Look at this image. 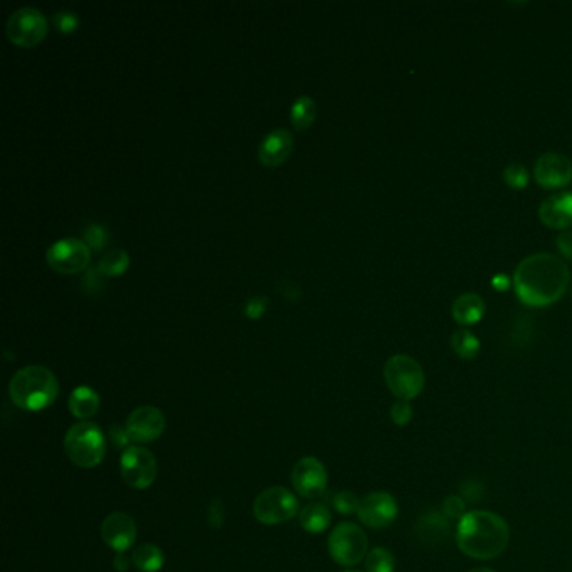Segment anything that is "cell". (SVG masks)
I'll use <instances>...</instances> for the list:
<instances>
[{
	"instance_id": "cell-1",
	"label": "cell",
	"mask_w": 572,
	"mask_h": 572,
	"mask_svg": "<svg viewBox=\"0 0 572 572\" xmlns=\"http://www.w3.org/2000/svg\"><path fill=\"white\" fill-rule=\"evenodd\" d=\"M571 272L557 255L534 254L520 262L514 274V287L522 304L547 307L562 299Z\"/></svg>"
},
{
	"instance_id": "cell-2",
	"label": "cell",
	"mask_w": 572,
	"mask_h": 572,
	"mask_svg": "<svg viewBox=\"0 0 572 572\" xmlns=\"http://www.w3.org/2000/svg\"><path fill=\"white\" fill-rule=\"evenodd\" d=\"M457 546L472 559L489 561L507 549L509 524L495 512L472 510L458 520Z\"/></svg>"
},
{
	"instance_id": "cell-3",
	"label": "cell",
	"mask_w": 572,
	"mask_h": 572,
	"mask_svg": "<svg viewBox=\"0 0 572 572\" xmlns=\"http://www.w3.org/2000/svg\"><path fill=\"white\" fill-rule=\"evenodd\" d=\"M59 395L57 378L46 366L31 364L12 376L9 396L12 403L26 411H41Z\"/></svg>"
},
{
	"instance_id": "cell-4",
	"label": "cell",
	"mask_w": 572,
	"mask_h": 572,
	"mask_svg": "<svg viewBox=\"0 0 572 572\" xmlns=\"http://www.w3.org/2000/svg\"><path fill=\"white\" fill-rule=\"evenodd\" d=\"M64 452L76 467H98L106 457V438L93 421H79L68 430Z\"/></svg>"
},
{
	"instance_id": "cell-5",
	"label": "cell",
	"mask_w": 572,
	"mask_h": 572,
	"mask_svg": "<svg viewBox=\"0 0 572 572\" xmlns=\"http://www.w3.org/2000/svg\"><path fill=\"white\" fill-rule=\"evenodd\" d=\"M386 385L398 398L411 401L425 388V371L415 358L408 354H395L385 364L383 369Z\"/></svg>"
},
{
	"instance_id": "cell-6",
	"label": "cell",
	"mask_w": 572,
	"mask_h": 572,
	"mask_svg": "<svg viewBox=\"0 0 572 572\" xmlns=\"http://www.w3.org/2000/svg\"><path fill=\"white\" fill-rule=\"evenodd\" d=\"M328 549L334 562L348 567L356 566L368 556V536L353 522H341L329 534Z\"/></svg>"
},
{
	"instance_id": "cell-7",
	"label": "cell",
	"mask_w": 572,
	"mask_h": 572,
	"mask_svg": "<svg viewBox=\"0 0 572 572\" xmlns=\"http://www.w3.org/2000/svg\"><path fill=\"white\" fill-rule=\"evenodd\" d=\"M299 500L286 487L262 490L254 500V515L265 525H277L299 514Z\"/></svg>"
},
{
	"instance_id": "cell-8",
	"label": "cell",
	"mask_w": 572,
	"mask_h": 572,
	"mask_svg": "<svg viewBox=\"0 0 572 572\" xmlns=\"http://www.w3.org/2000/svg\"><path fill=\"white\" fill-rule=\"evenodd\" d=\"M121 477L126 484L136 490H145L153 485L158 475L156 458L148 448L130 447L123 450L120 458Z\"/></svg>"
},
{
	"instance_id": "cell-9",
	"label": "cell",
	"mask_w": 572,
	"mask_h": 572,
	"mask_svg": "<svg viewBox=\"0 0 572 572\" xmlns=\"http://www.w3.org/2000/svg\"><path fill=\"white\" fill-rule=\"evenodd\" d=\"M47 19L34 7H22L7 21V37L19 47H34L47 36Z\"/></svg>"
},
{
	"instance_id": "cell-10",
	"label": "cell",
	"mask_w": 572,
	"mask_h": 572,
	"mask_svg": "<svg viewBox=\"0 0 572 572\" xmlns=\"http://www.w3.org/2000/svg\"><path fill=\"white\" fill-rule=\"evenodd\" d=\"M51 269L61 274H78L86 271L91 262V249L79 239H59L54 242L46 254Z\"/></svg>"
},
{
	"instance_id": "cell-11",
	"label": "cell",
	"mask_w": 572,
	"mask_h": 572,
	"mask_svg": "<svg viewBox=\"0 0 572 572\" xmlns=\"http://www.w3.org/2000/svg\"><path fill=\"white\" fill-rule=\"evenodd\" d=\"M167 418L156 406H140L133 410L126 420L128 437L135 443H151L163 435Z\"/></svg>"
},
{
	"instance_id": "cell-12",
	"label": "cell",
	"mask_w": 572,
	"mask_h": 572,
	"mask_svg": "<svg viewBox=\"0 0 572 572\" xmlns=\"http://www.w3.org/2000/svg\"><path fill=\"white\" fill-rule=\"evenodd\" d=\"M292 487L304 499H316L323 495L328 487V472L321 460L304 457L292 468Z\"/></svg>"
},
{
	"instance_id": "cell-13",
	"label": "cell",
	"mask_w": 572,
	"mask_h": 572,
	"mask_svg": "<svg viewBox=\"0 0 572 572\" xmlns=\"http://www.w3.org/2000/svg\"><path fill=\"white\" fill-rule=\"evenodd\" d=\"M358 517L369 529L390 527L398 517V504L388 492H371L359 502Z\"/></svg>"
},
{
	"instance_id": "cell-14",
	"label": "cell",
	"mask_w": 572,
	"mask_h": 572,
	"mask_svg": "<svg viewBox=\"0 0 572 572\" xmlns=\"http://www.w3.org/2000/svg\"><path fill=\"white\" fill-rule=\"evenodd\" d=\"M536 183L544 190L567 187L572 180V161L562 153H544L534 167Z\"/></svg>"
},
{
	"instance_id": "cell-15",
	"label": "cell",
	"mask_w": 572,
	"mask_h": 572,
	"mask_svg": "<svg viewBox=\"0 0 572 572\" xmlns=\"http://www.w3.org/2000/svg\"><path fill=\"white\" fill-rule=\"evenodd\" d=\"M101 536L108 547L125 554L136 541V522L125 512H113L104 519Z\"/></svg>"
},
{
	"instance_id": "cell-16",
	"label": "cell",
	"mask_w": 572,
	"mask_h": 572,
	"mask_svg": "<svg viewBox=\"0 0 572 572\" xmlns=\"http://www.w3.org/2000/svg\"><path fill=\"white\" fill-rule=\"evenodd\" d=\"M539 219L552 230H569L572 227V193L559 192L546 198L539 207Z\"/></svg>"
},
{
	"instance_id": "cell-17",
	"label": "cell",
	"mask_w": 572,
	"mask_h": 572,
	"mask_svg": "<svg viewBox=\"0 0 572 572\" xmlns=\"http://www.w3.org/2000/svg\"><path fill=\"white\" fill-rule=\"evenodd\" d=\"M294 138L286 128H277L262 140L259 161L264 167H279L292 153Z\"/></svg>"
},
{
	"instance_id": "cell-18",
	"label": "cell",
	"mask_w": 572,
	"mask_h": 572,
	"mask_svg": "<svg viewBox=\"0 0 572 572\" xmlns=\"http://www.w3.org/2000/svg\"><path fill=\"white\" fill-rule=\"evenodd\" d=\"M452 316L460 326L479 324L485 316V301L473 292L462 294L452 304Z\"/></svg>"
},
{
	"instance_id": "cell-19",
	"label": "cell",
	"mask_w": 572,
	"mask_h": 572,
	"mask_svg": "<svg viewBox=\"0 0 572 572\" xmlns=\"http://www.w3.org/2000/svg\"><path fill=\"white\" fill-rule=\"evenodd\" d=\"M69 411L79 420H88L99 410V396L89 386H78L69 396Z\"/></svg>"
},
{
	"instance_id": "cell-20",
	"label": "cell",
	"mask_w": 572,
	"mask_h": 572,
	"mask_svg": "<svg viewBox=\"0 0 572 572\" xmlns=\"http://www.w3.org/2000/svg\"><path fill=\"white\" fill-rule=\"evenodd\" d=\"M299 522H301L304 531L309 532V534H321V532L329 529V525L333 522V515H331V510L328 509L324 504L314 502V504H307L304 509H301Z\"/></svg>"
},
{
	"instance_id": "cell-21",
	"label": "cell",
	"mask_w": 572,
	"mask_h": 572,
	"mask_svg": "<svg viewBox=\"0 0 572 572\" xmlns=\"http://www.w3.org/2000/svg\"><path fill=\"white\" fill-rule=\"evenodd\" d=\"M131 561L140 572H158L165 564V554L155 544L146 542L136 547Z\"/></svg>"
},
{
	"instance_id": "cell-22",
	"label": "cell",
	"mask_w": 572,
	"mask_h": 572,
	"mask_svg": "<svg viewBox=\"0 0 572 572\" xmlns=\"http://www.w3.org/2000/svg\"><path fill=\"white\" fill-rule=\"evenodd\" d=\"M317 115V106L311 96L297 98L291 108V123L297 131H306L311 128Z\"/></svg>"
},
{
	"instance_id": "cell-23",
	"label": "cell",
	"mask_w": 572,
	"mask_h": 572,
	"mask_svg": "<svg viewBox=\"0 0 572 572\" xmlns=\"http://www.w3.org/2000/svg\"><path fill=\"white\" fill-rule=\"evenodd\" d=\"M128 267H130V255L123 249L108 250L98 262V271L101 272V276H108V277L123 276L128 271Z\"/></svg>"
},
{
	"instance_id": "cell-24",
	"label": "cell",
	"mask_w": 572,
	"mask_h": 572,
	"mask_svg": "<svg viewBox=\"0 0 572 572\" xmlns=\"http://www.w3.org/2000/svg\"><path fill=\"white\" fill-rule=\"evenodd\" d=\"M450 344H452V349L462 359H473L480 353L479 338L467 329H458L452 334Z\"/></svg>"
},
{
	"instance_id": "cell-25",
	"label": "cell",
	"mask_w": 572,
	"mask_h": 572,
	"mask_svg": "<svg viewBox=\"0 0 572 572\" xmlns=\"http://www.w3.org/2000/svg\"><path fill=\"white\" fill-rule=\"evenodd\" d=\"M395 556L385 547H375L364 559L366 572H395Z\"/></svg>"
},
{
	"instance_id": "cell-26",
	"label": "cell",
	"mask_w": 572,
	"mask_h": 572,
	"mask_svg": "<svg viewBox=\"0 0 572 572\" xmlns=\"http://www.w3.org/2000/svg\"><path fill=\"white\" fill-rule=\"evenodd\" d=\"M504 182L507 183V187L512 190H524L529 185V180H531V173L529 170L520 165V163H510L507 167L504 168Z\"/></svg>"
},
{
	"instance_id": "cell-27",
	"label": "cell",
	"mask_w": 572,
	"mask_h": 572,
	"mask_svg": "<svg viewBox=\"0 0 572 572\" xmlns=\"http://www.w3.org/2000/svg\"><path fill=\"white\" fill-rule=\"evenodd\" d=\"M359 502H361V499H358L356 494L349 492V490H343V492L334 495V509L338 510L339 514H343V515H351V514H358Z\"/></svg>"
},
{
	"instance_id": "cell-28",
	"label": "cell",
	"mask_w": 572,
	"mask_h": 572,
	"mask_svg": "<svg viewBox=\"0 0 572 572\" xmlns=\"http://www.w3.org/2000/svg\"><path fill=\"white\" fill-rule=\"evenodd\" d=\"M108 237H109L108 230L103 225H99V224H93V225H89L88 229L84 230V242H86V245L89 249H103L106 242H108Z\"/></svg>"
},
{
	"instance_id": "cell-29",
	"label": "cell",
	"mask_w": 572,
	"mask_h": 572,
	"mask_svg": "<svg viewBox=\"0 0 572 572\" xmlns=\"http://www.w3.org/2000/svg\"><path fill=\"white\" fill-rule=\"evenodd\" d=\"M52 22H54V27L61 32V34H71V32L78 29L79 17H78L76 12L61 11L52 16Z\"/></svg>"
},
{
	"instance_id": "cell-30",
	"label": "cell",
	"mask_w": 572,
	"mask_h": 572,
	"mask_svg": "<svg viewBox=\"0 0 572 572\" xmlns=\"http://www.w3.org/2000/svg\"><path fill=\"white\" fill-rule=\"evenodd\" d=\"M390 415H391V420H393L396 427H406L411 421V418H413V408L410 405V401L398 400L391 406Z\"/></svg>"
},
{
	"instance_id": "cell-31",
	"label": "cell",
	"mask_w": 572,
	"mask_h": 572,
	"mask_svg": "<svg viewBox=\"0 0 572 572\" xmlns=\"http://www.w3.org/2000/svg\"><path fill=\"white\" fill-rule=\"evenodd\" d=\"M442 514L447 517L448 520L462 519L467 512H465V500L458 495H448L447 499L443 500V505H442Z\"/></svg>"
},
{
	"instance_id": "cell-32",
	"label": "cell",
	"mask_w": 572,
	"mask_h": 572,
	"mask_svg": "<svg viewBox=\"0 0 572 572\" xmlns=\"http://www.w3.org/2000/svg\"><path fill=\"white\" fill-rule=\"evenodd\" d=\"M267 304H269V299L265 296H254V297H249L247 302H245L244 312L250 319H259L260 316L265 311Z\"/></svg>"
},
{
	"instance_id": "cell-33",
	"label": "cell",
	"mask_w": 572,
	"mask_h": 572,
	"mask_svg": "<svg viewBox=\"0 0 572 572\" xmlns=\"http://www.w3.org/2000/svg\"><path fill=\"white\" fill-rule=\"evenodd\" d=\"M207 517L210 527L220 529L224 525V522H225V505H224L222 500L215 499L210 504Z\"/></svg>"
},
{
	"instance_id": "cell-34",
	"label": "cell",
	"mask_w": 572,
	"mask_h": 572,
	"mask_svg": "<svg viewBox=\"0 0 572 572\" xmlns=\"http://www.w3.org/2000/svg\"><path fill=\"white\" fill-rule=\"evenodd\" d=\"M276 287H277V291L281 292L282 296H284L286 299H289V301H299V299H301V287L294 281L282 279V281L277 282Z\"/></svg>"
},
{
	"instance_id": "cell-35",
	"label": "cell",
	"mask_w": 572,
	"mask_h": 572,
	"mask_svg": "<svg viewBox=\"0 0 572 572\" xmlns=\"http://www.w3.org/2000/svg\"><path fill=\"white\" fill-rule=\"evenodd\" d=\"M556 249L564 259L572 260V230H564L556 239Z\"/></svg>"
},
{
	"instance_id": "cell-36",
	"label": "cell",
	"mask_w": 572,
	"mask_h": 572,
	"mask_svg": "<svg viewBox=\"0 0 572 572\" xmlns=\"http://www.w3.org/2000/svg\"><path fill=\"white\" fill-rule=\"evenodd\" d=\"M99 276H101V272L98 271V267L94 271L91 269V271L86 272L83 281L84 291L89 292V294H96L99 291V287H101Z\"/></svg>"
},
{
	"instance_id": "cell-37",
	"label": "cell",
	"mask_w": 572,
	"mask_h": 572,
	"mask_svg": "<svg viewBox=\"0 0 572 572\" xmlns=\"http://www.w3.org/2000/svg\"><path fill=\"white\" fill-rule=\"evenodd\" d=\"M109 435H111V440H113V443H115V447L118 448H128L130 445V437H128V433H126L125 428L121 427H113L111 428V432H109Z\"/></svg>"
},
{
	"instance_id": "cell-38",
	"label": "cell",
	"mask_w": 572,
	"mask_h": 572,
	"mask_svg": "<svg viewBox=\"0 0 572 572\" xmlns=\"http://www.w3.org/2000/svg\"><path fill=\"white\" fill-rule=\"evenodd\" d=\"M113 566L118 572H126L130 567V559L126 557L125 554H118L113 561Z\"/></svg>"
},
{
	"instance_id": "cell-39",
	"label": "cell",
	"mask_w": 572,
	"mask_h": 572,
	"mask_svg": "<svg viewBox=\"0 0 572 572\" xmlns=\"http://www.w3.org/2000/svg\"><path fill=\"white\" fill-rule=\"evenodd\" d=\"M470 572H495L494 569H489V567H477V569H472Z\"/></svg>"
},
{
	"instance_id": "cell-40",
	"label": "cell",
	"mask_w": 572,
	"mask_h": 572,
	"mask_svg": "<svg viewBox=\"0 0 572 572\" xmlns=\"http://www.w3.org/2000/svg\"><path fill=\"white\" fill-rule=\"evenodd\" d=\"M341 572H358V571H341Z\"/></svg>"
}]
</instances>
